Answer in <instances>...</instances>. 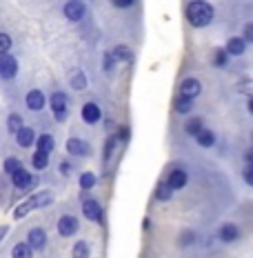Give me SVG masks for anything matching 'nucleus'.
Returning a JSON list of instances; mask_svg holds the SVG:
<instances>
[{
    "label": "nucleus",
    "mask_w": 253,
    "mask_h": 258,
    "mask_svg": "<svg viewBox=\"0 0 253 258\" xmlns=\"http://www.w3.org/2000/svg\"><path fill=\"white\" fill-rule=\"evenodd\" d=\"M67 152L73 154V156H85L89 152V147H87V143L80 141V138H69L67 141Z\"/></svg>",
    "instance_id": "obj_14"
},
{
    "label": "nucleus",
    "mask_w": 253,
    "mask_h": 258,
    "mask_svg": "<svg viewBox=\"0 0 253 258\" xmlns=\"http://www.w3.org/2000/svg\"><path fill=\"white\" fill-rule=\"evenodd\" d=\"M51 109H53V114H56L58 120H64V116H67V96L53 94L51 96Z\"/></svg>",
    "instance_id": "obj_9"
},
{
    "label": "nucleus",
    "mask_w": 253,
    "mask_h": 258,
    "mask_svg": "<svg viewBox=\"0 0 253 258\" xmlns=\"http://www.w3.org/2000/svg\"><path fill=\"white\" fill-rule=\"evenodd\" d=\"M9 47H12V38L7 34H0V56H5L9 51Z\"/></svg>",
    "instance_id": "obj_33"
},
{
    "label": "nucleus",
    "mask_w": 253,
    "mask_h": 258,
    "mask_svg": "<svg viewBox=\"0 0 253 258\" xmlns=\"http://www.w3.org/2000/svg\"><path fill=\"white\" fill-rule=\"evenodd\" d=\"M36 145H38V152H45V154H49L51 149H53V145H56V143H53V138L49 136V134H45V136H40V138H38V143H36Z\"/></svg>",
    "instance_id": "obj_26"
},
{
    "label": "nucleus",
    "mask_w": 253,
    "mask_h": 258,
    "mask_svg": "<svg viewBox=\"0 0 253 258\" xmlns=\"http://www.w3.org/2000/svg\"><path fill=\"white\" fill-rule=\"evenodd\" d=\"M200 94H202V85H200V80H196V78H185V80L180 83V96H182V98L196 100Z\"/></svg>",
    "instance_id": "obj_3"
},
{
    "label": "nucleus",
    "mask_w": 253,
    "mask_h": 258,
    "mask_svg": "<svg viewBox=\"0 0 253 258\" xmlns=\"http://www.w3.org/2000/svg\"><path fill=\"white\" fill-rule=\"evenodd\" d=\"M238 91L251 98V96H253V80H242V83L238 85Z\"/></svg>",
    "instance_id": "obj_31"
},
{
    "label": "nucleus",
    "mask_w": 253,
    "mask_h": 258,
    "mask_svg": "<svg viewBox=\"0 0 253 258\" xmlns=\"http://www.w3.org/2000/svg\"><path fill=\"white\" fill-rule=\"evenodd\" d=\"M31 247L27 245V243H20V245H16L14 249H12V256L14 258H31Z\"/></svg>",
    "instance_id": "obj_24"
},
{
    "label": "nucleus",
    "mask_w": 253,
    "mask_h": 258,
    "mask_svg": "<svg viewBox=\"0 0 253 258\" xmlns=\"http://www.w3.org/2000/svg\"><path fill=\"white\" fill-rule=\"evenodd\" d=\"M94 185H96V174H91V171H85V174L80 176V187H82V189H91Z\"/></svg>",
    "instance_id": "obj_28"
},
{
    "label": "nucleus",
    "mask_w": 253,
    "mask_h": 258,
    "mask_svg": "<svg viewBox=\"0 0 253 258\" xmlns=\"http://www.w3.org/2000/svg\"><path fill=\"white\" fill-rule=\"evenodd\" d=\"M196 141H198V145H200V147L209 149V147H213V145H215V134L211 132V129L202 127V129H200V134L196 136Z\"/></svg>",
    "instance_id": "obj_15"
},
{
    "label": "nucleus",
    "mask_w": 253,
    "mask_h": 258,
    "mask_svg": "<svg viewBox=\"0 0 253 258\" xmlns=\"http://www.w3.org/2000/svg\"><path fill=\"white\" fill-rule=\"evenodd\" d=\"M45 243H47V236H45V232L42 229H31L29 232V245L31 249H40V247H45Z\"/></svg>",
    "instance_id": "obj_16"
},
{
    "label": "nucleus",
    "mask_w": 253,
    "mask_h": 258,
    "mask_svg": "<svg viewBox=\"0 0 253 258\" xmlns=\"http://www.w3.org/2000/svg\"><path fill=\"white\" fill-rule=\"evenodd\" d=\"M12 178H14V185L18 187V189H27L31 182H38L29 171H25V169H18L16 174H12Z\"/></svg>",
    "instance_id": "obj_13"
},
{
    "label": "nucleus",
    "mask_w": 253,
    "mask_h": 258,
    "mask_svg": "<svg viewBox=\"0 0 253 258\" xmlns=\"http://www.w3.org/2000/svg\"><path fill=\"white\" fill-rule=\"evenodd\" d=\"M187 20L193 27H207L213 20V7L207 0H191L187 5Z\"/></svg>",
    "instance_id": "obj_1"
},
{
    "label": "nucleus",
    "mask_w": 253,
    "mask_h": 258,
    "mask_svg": "<svg viewBox=\"0 0 253 258\" xmlns=\"http://www.w3.org/2000/svg\"><path fill=\"white\" fill-rule=\"evenodd\" d=\"M242 178H244L246 185L253 187V165H246V167L242 169Z\"/></svg>",
    "instance_id": "obj_34"
},
{
    "label": "nucleus",
    "mask_w": 253,
    "mask_h": 258,
    "mask_svg": "<svg viewBox=\"0 0 253 258\" xmlns=\"http://www.w3.org/2000/svg\"><path fill=\"white\" fill-rule=\"evenodd\" d=\"M218 238L222 240V243H233V240H238V238H240V229H238V225H233V223H224L222 227L218 229Z\"/></svg>",
    "instance_id": "obj_5"
},
{
    "label": "nucleus",
    "mask_w": 253,
    "mask_h": 258,
    "mask_svg": "<svg viewBox=\"0 0 253 258\" xmlns=\"http://www.w3.org/2000/svg\"><path fill=\"white\" fill-rule=\"evenodd\" d=\"M224 49H227L229 56H242L244 49H246V42H244L242 36H233V38L227 40V47H224Z\"/></svg>",
    "instance_id": "obj_11"
},
{
    "label": "nucleus",
    "mask_w": 253,
    "mask_h": 258,
    "mask_svg": "<svg viewBox=\"0 0 253 258\" xmlns=\"http://www.w3.org/2000/svg\"><path fill=\"white\" fill-rule=\"evenodd\" d=\"M211 62L215 64V67H224V64L229 62V53L224 47H215V49L211 51Z\"/></svg>",
    "instance_id": "obj_20"
},
{
    "label": "nucleus",
    "mask_w": 253,
    "mask_h": 258,
    "mask_svg": "<svg viewBox=\"0 0 253 258\" xmlns=\"http://www.w3.org/2000/svg\"><path fill=\"white\" fill-rule=\"evenodd\" d=\"M100 116H102V111H100V107L96 105V103H87V105L82 107V120H85V122H89V125L98 122V120H100Z\"/></svg>",
    "instance_id": "obj_12"
},
{
    "label": "nucleus",
    "mask_w": 253,
    "mask_h": 258,
    "mask_svg": "<svg viewBox=\"0 0 253 258\" xmlns=\"http://www.w3.org/2000/svg\"><path fill=\"white\" fill-rule=\"evenodd\" d=\"M249 114L253 116V96H251V98H249Z\"/></svg>",
    "instance_id": "obj_43"
},
{
    "label": "nucleus",
    "mask_w": 253,
    "mask_h": 258,
    "mask_svg": "<svg viewBox=\"0 0 253 258\" xmlns=\"http://www.w3.org/2000/svg\"><path fill=\"white\" fill-rule=\"evenodd\" d=\"M118 138H120V141H127V138H129V127H120V132H118Z\"/></svg>",
    "instance_id": "obj_40"
},
{
    "label": "nucleus",
    "mask_w": 253,
    "mask_h": 258,
    "mask_svg": "<svg viewBox=\"0 0 253 258\" xmlns=\"http://www.w3.org/2000/svg\"><path fill=\"white\" fill-rule=\"evenodd\" d=\"M114 56H111V53H105V69H107V72H109V69L111 67H114Z\"/></svg>",
    "instance_id": "obj_39"
},
{
    "label": "nucleus",
    "mask_w": 253,
    "mask_h": 258,
    "mask_svg": "<svg viewBox=\"0 0 253 258\" xmlns=\"http://www.w3.org/2000/svg\"><path fill=\"white\" fill-rule=\"evenodd\" d=\"M111 56H114V60H120V62H129L133 58V51L129 49V47H125V45H118L116 49H114V53H111Z\"/></svg>",
    "instance_id": "obj_22"
},
{
    "label": "nucleus",
    "mask_w": 253,
    "mask_h": 258,
    "mask_svg": "<svg viewBox=\"0 0 253 258\" xmlns=\"http://www.w3.org/2000/svg\"><path fill=\"white\" fill-rule=\"evenodd\" d=\"M58 232H60V236H73L78 232V218L62 216L60 220H58Z\"/></svg>",
    "instance_id": "obj_10"
},
{
    "label": "nucleus",
    "mask_w": 253,
    "mask_h": 258,
    "mask_svg": "<svg viewBox=\"0 0 253 258\" xmlns=\"http://www.w3.org/2000/svg\"><path fill=\"white\" fill-rule=\"evenodd\" d=\"M71 254H73V258H89V245L85 243V240H80V243L73 245Z\"/></svg>",
    "instance_id": "obj_27"
},
{
    "label": "nucleus",
    "mask_w": 253,
    "mask_h": 258,
    "mask_svg": "<svg viewBox=\"0 0 253 258\" xmlns=\"http://www.w3.org/2000/svg\"><path fill=\"white\" fill-rule=\"evenodd\" d=\"M7 125H9V132L18 134L20 129H23V118H20L18 114H12L9 116V120H7Z\"/></svg>",
    "instance_id": "obj_29"
},
{
    "label": "nucleus",
    "mask_w": 253,
    "mask_h": 258,
    "mask_svg": "<svg viewBox=\"0 0 253 258\" xmlns=\"http://www.w3.org/2000/svg\"><path fill=\"white\" fill-rule=\"evenodd\" d=\"M51 201H53L51 191H40V194H36V196L27 198V201L23 203V205H18V207H16L14 216H16V218H23V216H27V214H29V212H34V209L49 205Z\"/></svg>",
    "instance_id": "obj_2"
},
{
    "label": "nucleus",
    "mask_w": 253,
    "mask_h": 258,
    "mask_svg": "<svg viewBox=\"0 0 253 258\" xmlns=\"http://www.w3.org/2000/svg\"><path fill=\"white\" fill-rule=\"evenodd\" d=\"M166 182L171 185V189H185L187 187V182H189V176H187V171L185 169H174L169 174V178H166Z\"/></svg>",
    "instance_id": "obj_7"
},
{
    "label": "nucleus",
    "mask_w": 253,
    "mask_h": 258,
    "mask_svg": "<svg viewBox=\"0 0 253 258\" xmlns=\"http://www.w3.org/2000/svg\"><path fill=\"white\" fill-rule=\"evenodd\" d=\"M82 214L87 216L89 220H102V207L98 205V201H94V198H87V201L82 203Z\"/></svg>",
    "instance_id": "obj_6"
},
{
    "label": "nucleus",
    "mask_w": 253,
    "mask_h": 258,
    "mask_svg": "<svg viewBox=\"0 0 253 258\" xmlns=\"http://www.w3.org/2000/svg\"><path fill=\"white\" fill-rule=\"evenodd\" d=\"M171 196H174V189H171V185L166 180L158 182V187H155V198H158L160 203H169Z\"/></svg>",
    "instance_id": "obj_17"
},
{
    "label": "nucleus",
    "mask_w": 253,
    "mask_h": 258,
    "mask_svg": "<svg viewBox=\"0 0 253 258\" xmlns=\"http://www.w3.org/2000/svg\"><path fill=\"white\" fill-rule=\"evenodd\" d=\"M193 240H196V238H193V232H189V229H187V232L180 234V240H178V243H180V245H191Z\"/></svg>",
    "instance_id": "obj_35"
},
{
    "label": "nucleus",
    "mask_w": 253,
    "mask_h": 258,
    "mask_svg": "<svg viewBox=\"0 0 253 258\" xmlns=\"http://www.w3.org/2000/svg\"><path fill=\"white\" fill-rule=\"evenodd\" d=\"M244 42H253V23H246L244 25V34H242Z\"/></svg>",
    "instance_id": "obj_36"
},
{
    "label": "nucleus",
    "mask_w": 253,
    "mask_h": 258,
    "mask_svg": "<svg viewBox=\"0 0 253 258\" xmlns=\"http://www.w3.org/2000/svg\"><path fill=\"white\" fill-rule=\"evenodd\" d=\"M31 163H34V167H36V169H45L47 165H49V154H45V152H36V154H34V158H31Z\"/></svg>",
    "instance_id": "obj_25"
},
{
    "label": "nucleus",
    "mask_w": 253,
    "mask_h": 258,
    "mask_svg": "<svg viewBox=\"0 0 253 258\" xmlns=\"http://www.w3.org/2000/svg\"><path fill=\"white\" fill-rule=\"evenodd\" d=\"M111 3H114L116 7H120V9H127V7H131L133 5V0H111Z\"/></svg>",
    "instance_id": "obj_38"
},
{
    "label": "nucleus",
    "mask_w": 253,
    "mask_h": 258,
    "mask_svg": "<svg viewBox=\"0 0 253 258\" xmlns=\"http://www.w3.org/2000/svg\"><path fill=\"white\" fill-rule=\"evenodd\" d=\"M244 160H246V165H253V147L246 149V154H244Z\"/></svg>",
    "instance_id": "obj_41"
},
{
    "label": "nucleus",
    "mask_w": 253,
    "mask_h": 258,
    "mask_svg": "<svg viewBox=\"0 0 253 258\" xmlns=\"http://www.w3.org/2000/svg\"><path fill=\"white\" fill-rule=\"evenodd\" d=\"M204 127V122H202V118H191L189 122H187V127H185V132L189 134V136L196 138L198 134H200V129Z\"/></svg>",
    "instance_id": "obj_23"
},
{
    "label": "nucleus",
    "mask_w": 253,
    "mask_h": 258,
    "mask_svg": "<svg viewBox=\"0 0 253 258\" xmlns=\"http://www.w3.org/2000/svg\"><path fill=\"white\" fill-rule=\"evenodd\" d=\"M5 169H7V174H16L18 169H23V165H20L18 158H7V163H5Z\"/></svg>",
    "instance_id": "obj_30"
},
{
    "label": "nucleus",
    "mask_w": 253,
    "mask_h": 258,
    "mask_svg": "<svg viewBox=\"0 0 253 258\" xmlns=\"http://www.w3.org/2000/svg\"><path fill=\"white\" fill-rule=\"evenodd\" d=\"M34 141H36V132L31 127H23L18 132V145L20 147H31Z\"/></svg>",
    "instance_id": "obj_19"
},
{
    "label": "nucleus",
    "mask_w": 253,
    "mask_h": 258,
    "mask_svg": "<svg viewBox=\"0 0 253 258\" xmlns=\"http://www.w3.org/2000/svg\"><path fill=\"white\" fill-rule=\"evenodd\" d=\"M16 72H18V62H16V58L5 53V56L0 58V76L3 78H14Z\"/></svg>",
    "instance_id": "obj_8"
},
{
    "label": "nucleus",
    "mask_w": 253,
    "mask_h": 258,
    "mask_svg": "<svg viewBox=\"0 0 253 258\" xmlns=\"http://www.w3.org/2000/svg\"><path fill=\"white\" fill-rule=\"evenodd\" d=\"M174 109L178 111V114H182V116H185V114H191V111H193V100L178 96L176 103H174Z\"/></svg>",
    "instance_id": "obj_21"
},
{
    "label": "nucleus",
    "mask_w": 253,
    "mask_h": 258,
    "mask_svg": "<svg viewBox=\"0 0 253 258\" xmlns=\"http://www.w3.org/2000/svg\"><path fill=\"white\" fill-rule=\"evenodd\" d=\"M60 171H62V174H64V176H67V174H71V167H69V163H62V167H60Z\"/></svg>",
    "instance_id": "obj_42"
},
{
    "label": "nucleus",
    "mask_w": 253,
    "mask_h": 258,
    "mask_svg": "<svg viewBox=\"0 0 253 258\" xmlns=\"http://www.w3.org/2000/svg\"><path fill=\"white\" fill-rule=\"evenodd\" d=\"M71 85H73V89H85L87 87V78H85V74H76V76L71 78Z\"/></svg>",
    "instance_id": "obj_32"
},
{
    "label": "nucleus",
    "mask_w": 253,
    "mask_h": 258,
    "mask_svg": "<svg viewBox=\"0 0 253 258\" xmlns=\"http://www.w3.org/2000/svg\"><path fill=\"white\" fill-rule=\"evenodd\" d=\"M27 107H29V109H42V107H45V96H42L38 89L29 91V94H27Z\"/></svg>",
    "instance_id": "obj_18"
},
{
    "label": "nucleus",
    "mask_w": 253,
    "mask_h": 258,
    "mask_svg": "<svg viewBox=\"0 0 253 258\" xmlns=\"http://www.w3.org/2000/svg\"><path fill=\"white\" fill-rule=\"evenodd\" d=\"M114 147H116V138H109V141H107V149H105V160L111 156V152H114Z\"/></svg>",
    "instance_id": "obj_37"
},
{
    "label": "nucleus",
    "mask_w": 253,
    "mask_h": 258,
    "mask_svg": "<svg viewBox=\"0 0 253 258\" xmlns=\"http://www.w3.org/2000/svg\"><path fill=\"white\" fill-rule=\"evenodd\" d=\"M64 16H67L71 23H78L85 16V5L80 3V0H69V3L64 5Z\"/></svg>",
    "instance_id": "obj_4"
}]
</instances>
